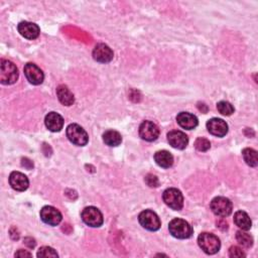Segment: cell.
Instances as JSON below:
<instances>
[{"instance_id": "obj_8", "label": "cell", "mask_w": 258, "mask_h": 258, "mask_svg": "<svg viewBox=\"0 0 258 258\" xmlns=\"http://www.w3.org/2000/svg\"><path fill=\"white\" fill-rule=\"evenodd\" d=\"M140 225L148 231H157L160 228V220L158 216L151 210H145L138 216Z\"/></svg>"}, {"instance_id": "obj_23", "label": "cell", "mask_w": 258, "mask_h": 258, "mask_svg": "<svg viewBox=\"0 0 258 258\" xmlns=\"http://www.w3.org/2000/svg\"><path fill=\"white\" fill-rule=\"evenodd\" d=\"M242 155L243 158L245 160V162L252 166L255 167L258 164V158H257V151L254 150L253 148H244L242 151Z\"/></svg>"}, {"instance_id": "obj_16", "label": "cell", "mask_w": 258, "mask_h": 258, "mask_svg": "<svg viewBox=\"0 0 258 258\" xmlns=\"http://www.w3.org/2000/svg\"><path fill=\"white\" fill-rule=\"evenodd\" d=\"M19 33L28 40H36L40 36V28L36 24L29 22H22L18 27Z\"/></svg>"}, {"instance_id": "obj_26", "label": "cell", "mask_w": 258, "mask_h": 258, "mask_svg": "<svg viewBox=\"0 0 258 258\" xmlns=\"http://www.w3.org/2000/svg\"><path fill=\"white\" fill-rule=\"evenodd\" d=\"M195 147H196L197 150L204 152V151H207V150L210 149L211 143L208 139H206L204 137H199L195 141Z\"/></svg>"}, {"instance_id": "obj_11", "label": "cell", "mask_w": 258, "mask_h": 258, "mask_svg": "<svg viewBox=\"0 0 258 258\" xmlns=\"http://www.w3.org/2000/svg\"><path fill=\"white\" fill-rule=\"evenodd\" d=\"M208 131L217 137H224L228 133V124L220 118H212L207 122Z\"/></svg>"}, {"instance_id": "obj_20", "label": "cell", "mask_w": 258, "mask_h": 258, "mask_svg": "<svg viewBox=\"0 0 258 258\" xmlns=\"http://www.w3.org/2000/svg\"><path fill=\"white\" fill-rule=\"evenodd\" d=\"M154 160L160 167L169 168L174 164V156L167 150H159L154 154Z\"/></svg>"}, {"instance_id": "obj_13", "label": "cell", "mask_w": 258, "mask_h": 258, "mask_svg": "<svg viewBox=\"0 0 258 258\" xmlns=\"http://www.w3.org/2000/svg\"><path fill=\"white\" fill-rule=\"evenodd\" d=\"M113 51L105 44H99L93 50V58L99 63H109L113 60Z\"/></svg>"}, {"instance_id": "obj_10", "label": "cell", "mask_w": 258, "mask_h": 258, "mask_svg": "<svg viewBox=\"0 0 258 258\" xmlns=\"http://www.w3.org/2000/svg\"><path fill=\"white\" fill-rule=\"evenodd\" d=\"M159 135V129L151 121H143L139 126V136L145 141H154Z\"/></svg>"}, {"instance_id": "obj_15", "label": "cell", "mask_w": 258, "mask_h": 258, "mask_svg": "<svg viewBox=\"0 0 258 258\" xmlns=\"http://www.w3.org/2000/svg\"><path fill=\"white\" fill-rule=\"evenodd\" d=\"M10 184L12 188L19 192H24L28 190L30 186V181L26 175L20 171H13L10 176Z\"/></svg>"}, {"instance_id": "obj_12", "label": "cell", "mask_w": 258, "mask_h": 258, "mask_svg": "<svg viewBox=\"0 0 258 258\" xmlns=\"http://www.w3.org/2000/svg\"><path fill=\"white\" fill-rule=\"evenodd\" d=\"M25 75L33 85H40L44 82L45 79L43 71L33 63H29L25 66Z\"/></svg>"}, {"instance_id": "obj_5", "label": "cell", "mask_w": 258, "mask_h": 258, "mask_svg": "<svg viewBox=\"0 0 258 258\" xmlns=\"http://www.w3.org/2000/svg\"><path fill=\"white\" fill-rule=\"evenodd\" d=\"M163 202L165 203L166 206H168L170 209L175 211H180L182 210L184 206V197L178 189L175 188H169L163 192L162 195Z\"/></svg>"}, {"instance_id": "obj_3", "label": "cell", "mask_w": 258, "mask_h": 258, "mask_svg": "<svg viewBox=\"0 0 258 258\" xmlns=\"http://www.w3.org/2000/svg\"><path fill=\"white\" fill-rule=\"evenodd\" d=\"M19 79V70L17 66L7 60L2 61L0 65V82L4 85H13Z\"/></svg>"}, {"instance_id": "obj_17", "label": "cell", "mask_w": 258, "mask_h": 258, "mask_svg": "<svg viewBox=\"0 0 258 258\" xmlns=\"http://www.w3.org/2000/svg\"><path fill=\"white\" fill-rule=\"evenodd\" d=\"M46 126L52 132H59L63 129L64 126V119L63 117L57 112H50L45 119Z\"/></svg>"}, {"instance_id": "obj_29", "label": "cell", "mask_w": 258, "mask_h": 258, "mask_svg": "<svg viewBox=\"0 0 258 258\" xmlns=\"http://www.w3.org/2000/svg\"><path fill=\"white\" fill-rule=\"evenodd\" d=\"M144 181H145L146 185L149 186L150 188H156V187L159 186V181H158V179H157L155 176H153V175H150V174L147 175V176L145 177Z\"/></svg>"}, {"instance_id": "obj_22", "label": "cell", "mask_w": 258, "mask_h": 258, "mask_svg": "<svg viewBox=\"0 0 258 258\" xmlns=\"http://www.w3.org/2000/svg\"><path fill=\"white\" fill-rule=\"evenodd\" d=\"M103 141L109 146H118L122 141V137L121 134L115 130H107L103 134Z\"/></svg>"}, {"instance_id": "obj_28", "label": "cell", "mask_w": 258, "mask_h": 258, "mask_svg": "<svg viewBox=\"0 0 258 258\" xmlns=\"http://www.w3.org/2000/svg\"><path fill=\"white\" fill-rule=\"evenodd\" d=\"M229 256L230 257H238V258H240V257H245L246 254L238 246H232L229 249Z\"/></svg>"}, {"instance_id": "obj_25", "label": "cell", "mask_w": 258, "mask_h": 258, "mask_svg": "<svg viewBox=\"0 0 258 258\" xmlns=\"http://www.w3.org/2000/svg\"><path fill=\"white\" fill-rule=\"evenodd\" d=\"M217 109L222 115H225V116H230L234 113V107L232 106L231 103L227 101H220L217 104Z\"/></svg>"}, {"instance_id": "obj_9", "label": "cell", "mask_w": 258, "mask_h": 258, "mask_svg": "<svg viewBox=\"0 0 258 258\" xmlns=\"http://www.w3.org/2000/svg\"><path fill=\"white\" fill-rule=\"evenodd\" d=\"M41 218L46 224L50 226H57L61 223L63 217L58 209L52 206H45L41 210Z\"/></svg>"}, {"instance_id": "obj_6", "label": "cell", "mask_w": 258, "mask_h": 258, "mask_svg": "<svg viewBox=\"0 0 258 258\" xmlns=\"http://www.w3.org/2000/svg\"><path fill=\"white\" fill-rule=\"evenodd\" d=\"M211 210L218 217H228L233 210L231 201L225 197H216L211 202Z\"/></svg>"}, {"instance_id": "obj_27", "label": "cell", "mask_w": 258, "mask_h": 258, "mask_svg": "<svg viewBox=\"0 0 258 258\" xmlns=\"http://www.w3.org/2000/svg\"><path fill=\"white\" fill-rule=\"evenodd\" d=\"M38 257H58V253L57 251H55V249H53L52 247L49 246H44L41 247L40 250L38 251Z\"/></svg>"}, {"instance_id": "obj_4", "label": "cell", "mask_w": 258, "mask_h": 258, "mask_svg": "<svg viewBox=\"0 0 258 258\" xmlns=\"http://www.w3.org/2000/svg\"><path fill=\"white\" fill-rule=\"evenodd\" d=\"M67 137L73 144L78 146H85L89 141V136L85 129L75 123L67 127Z\"/></svg>"}, {"instance_id": "obj_14", "label": "cell", "mask_w": 258, "mask_h": 258, "mask_svg": "<svg viewBox=\"0 0 258 258\" xmlns=\"http://www.w3.org/2000/svg\"><path fill=\"white\" fill-rule=\"evenodd\" d=\"M169 144L177 149H185L189 143V138L183 131L173 130L167 134Z\"/></svg>"}, {"instance_id": "obj_21", "label": "cell", "mask_w": 258, "mask_h": 258, "mask_svg": "<svg viewBox=\"0 0 258 258\" xmlns=\"http://www.w3.org/2000/svg\"><path fill=\"white\" fill-rule=\"evenodd\" d=\"M234 223L236 224V226H238L243 231L250 230V228L252 226V222H251L250 217L248 216L247 213H245L243 211H238V212L235 213Z\"/></svg>"}, {"instance_id": "obj_7", "label": "cell", "mask_w": 258, "mask_h": 258, "mask_svg": "<svg viewBox=\"0 0 258 258\" xmlns=\"http://www.w3.org/2000/svg\"><path fill=\"white\" fill-rule=\"evenodd\" d=\"M81 216H82V220L84 221V223L93 228H98V227L102 226V224L104 222L102 213L96 207L91 206V207L85 208L83 210Z\"/></svg>"}, {"instance_id": "obj_18", "label": "cell", "mask_w": 258, "mask_h": 258, "mask_svg": "<svg viewBox=\"0 0 258 258\" xmlns=\"http://www.w3.org/2000/svg\"><path fill=\"white\" fill-rule=\"evenodd\" d=\"M177 121L182 128L188 129V130H192L196 128L199 123L198 118L194 114H191L188 112L179 113L177 116Z\"/></svg>"}, {"instance_id": "obj_30", "label": "cell", "mask_w": 258, "mask_h": 258, "mask_svg": "<svg viewBox=\"0 0 258 258\" xmlns=\"http://www.w3.org/2000/svg\"><path fill=\"white\" fill-rule=\"evenodd\" d=\"M26 256L32 257V253H30V252H28V251H25V250H23V249L19 250V251L16 253V257H26Z\"/></svg>"}, {"instance_id": "obj_1", "label": "cell", "mask_w": 258, "mask_h": 258, "mask_svg": "<svg viewBox=\"0 0 258 258\" xmlns=\"http://www.w3.org/2000/svg\"><path fill=\"white\" fill-rule=\"evenodd\" d=\"M169 233L178 239H188L193 234L192 226L183 219L176 218L173 219L168 224Z\"/></svg>"}, {"instance_id": "obj_2", "label": "cell", "mask_w": 258, "mask_h": 258, "mask_svg": "<svg viewBox=\"0 0 258 258\" xmlns=\"http://www.w3.org/2000/svg\"><path fill=\"white\" fill-rule=\"evenodd\" d=\"M198 244L205 253L210 255L217 253L221 247V242L219 238L216 235L207 232L200 234V236L198 237Z\"/></svg>"}, {"instance_id": "obj_24", "label": "cell", "mask_w": 258, "mask_h": 258, "mask_svg": "<svg viewBox=\"0 0 258 258\" xmlns=\"http://www.w3.org/2000/svg\"><path fill=\"white\" fill-rule=\"evenodd\" d=\"M236 239L238 241V243L245 247V248H250L253 245V238L252 236H250L248 233L242 231H238L236 233Z\"/></svg>"}, {"instance_id": "obj_19", "label": "cell", "mask_w": 258, "mask_h": 258, "mask_svg": "<svg viewBox=\"0 0 258 258\" xmlns=\"http://www.w3.org/2000/svg\"><path fill=\"white\" fill-rule=\"evenodd\" d=\"M57 96L60 102L65 106H71L75 102V97L70 89L65 85H60L57 88Z\"/></svg>"}]
</instances>
